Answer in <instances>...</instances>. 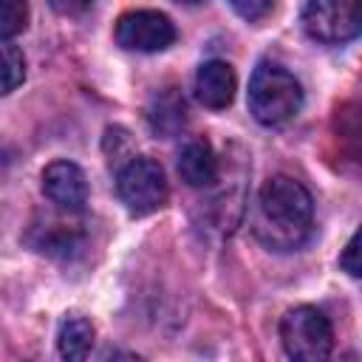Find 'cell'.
Masks as SVG:
<instances>
[{"instance_id": "6da1fadb", "label": "cell", "mask_w": 362, "mask_h": 362, "mask_svg": "<svg viewBox=\"0 0 362 362\" xmlns=\"http://www.w3.org/2000/svg\"><path fill=\"white\" fill-rule=\"evenodd\" d=\"M314 223V204L308 189L288 178H269L252 206V235L274 252H291L305 243Z\"/></svg>"}, {"instance_id": "7a4b0ae2", "label": "cell", "mask_w": 362, "mask_h": 362, "mask_svg": "<svg viewBox=\"0 0 362 362\" xmlns=\"http://www.w3.org/2000/svg\"><path fill=\"white\" fill-rule=\"evenodd\" d=\"M303 107V88L277 62H260L249 79V110L252 116L266 124L277 127L294 119Z\"/></svg>"}, {"instance_id": "3957f363", "label": "cell", "mask_w": 362, "mask_h": 362, "mask_svg": "<svg viewBox=\"0 0 362 362\" xmlns=\"http://www.w3.org/2000/svg\"><path fill=\"white\" fill-rule=\"evenodd\" d=\"M280 342L288 362H328L334 331L320 308L297 305L280 320Z\"/></svg>"}, {"instance_id": "277c9868", "label": "cell", "mask_w": 362, "mask_h": 362, "mask_svg": "<svg viewBox=\"0 0 362 362\" xmlns=\"http://www.w3.org/2000/svg\"><path fill=\"white\" fill-rule=\"evenodd\" d=\"M116 189H119L122 204L133 215H150V212L161 209L167 195H170L167 175H164L161 164L153 161V158H144V156L130 158L119 170Z\"/></svg>"}, {"instance_id": "5b68a950", "label": "cell", "mask_w": 362, "mask_h": 362, "mask_svg": "<svg viewBox=\"0 0 362 362\" xmlns=\"http://www.w3.org/2000/svg\"><path fill=\"white\" fill-rule=\"evenodd\" d=\"M303 28L317 42H348L362 34V0H314L303 8Z\"/></svg>"}, {"instance_id": "8992f818", "label": "cell", "mask_w": 362, "mask_h": 362, "mask_svg": "<svg viewBox=\"0 0 362 362\" xmlns=\"http://www.w3.org/2000/svg\"><path fill=\"white\" fill-rule=\"evenodd\" d=\"M116 42L127 51L156 54L175 42V25L167 14L153 8L124 11L116 23Z\"/></svg>"}, {"instance_id": "52a82bcc", "label": "cell", "mask_w": 362, "mask_h": 362, "mask_svg": "<svg viewBox=\"0 0 362 362\" xmlns=\"http://www.w3.org/2000/svg\"><path fill=\"white\" fill-rule=\"evenodd\" d=\"M42 192L62 212H82L88 204V178L74 161H51L42 170Z\"/></svg>"}, {"instance_id": "ba28073f", "label": "cell", "mask_w": 362, "mask_h": 362, "mask_svg": "<svg viewBox=\"0 0 362 362\" xmlns=\"http://www.w3.org/2000/svg\"><path fill=\"white\" fill-rule=\"evenodd\" d=\"M178 175L192 189H206L221 178V164L206 139H192L178 150Z\"/></svg>"}, {"instance_id": "9c48e42d", "label": "cell", "mask_w": 362, "mask_h": 362, "mask_svg": "<svg viewBox=\"0 0 362 362\" xmlns=\"http://www.w3.org/2000/svg\"><path fill=\"white\" fill-rule=\"evenodd\" d=\"M235 88H238L235 71L223 59H209L195 74V96L201 105H206L212 110L226 107L235 99Z\"/></svg>"}, {"instance_id": "30bf717a", "label": "cell", "mask_w": 362, "mask_h": 362, "mask_svg": "<svg viewBox=\"0 0 362 362\" xmlns=\"http://www.w3.org/2000/svg\"><path fill=\"white\" fill-rule=\"evenodd\" d=\"M147 122L156 136H178L187 124V102L178 88H161L147 105Z\"/></svg>"}, {"instance_id": "8fae6325", "label": "cell", "mask_w": 362, "mask_h": 362, "mask_svg": "<svg viewBox=\"0 0 362 362\" xmlns=\"http://www.w3.org/2000/svg\"><path fill=\"white\" fill-rule=\"evenodd\" d=\"M57 348L65 362H85L90 348H93V325L82 314H68L59 322L57 334Z\"/></svg>"}, {"instance_id": "7c38bea8", "label": "cell", "mask_w": 362, "mask_h": 362, "mask_svg": "<svg viewBox=\"0 0 362 362\" xmlns=\"http://www.w3.org/2000/svg\"><path fill=\"white\" fill-rule=\"evenodd\" d=\"M334 136L339 141V150L362 164V105H342L334 113Z\"/></svg>"}, {"instance_id": "4fadbf2b", "label": "cell", "mask_w": 362, "mask_h": 362, "mask_svg": "<svg viewBox=\"0 0 362 362\" xmlns=\"http://www.w3.org/2000/svg\"><path fill=\"white\" fill-rule=\"evenodd\" d=\"M25 79V57L14 42H3V93H11Z\"/></svg>"}, {"instance_id": "5bb4252c", "label": "cell", "mask_w": 362, "mask_h": 362, "mask_svg": "<svg viewBox=\"0 0 362 362\" xmlns=\"http://www.w3.org/2000/svg\"><path fill=\"white\" fill-rule=\"evenodd\" d=\"M28 25V6L20 0H6L0 8V37L3 42H11L14 34H20Z\"/></svg>"}, {"instance_id": "9a60e30c", "label": "cell", "mask_w": 362, "mask_h": 362, "mask_svg": "<svg viewBox=\"0 0 362 362\" xmlns=\"http://www.w3.org/2000/svg\"><path fill=\"white\" fill-rule=\"evenodd\" d=\"M339 266L342 272H348L351 277H362V229L351 235V240L345 243L342 255H339Z\"/></svg>"}, {"instance_id": "2e32d148", "label": "cell", "mask_w": 362, "mask_h": 362, "mask_svg": "<svg viewBox=\"0 0 362 362\" xmlns=\"http://www.w3.org/2000/svg\"><path fill=\"white\" fill-rule=\"evenodd\" d=\"M232 8L243 17V20H249V23H255V20H260V17H266L274 6L272 3H266V0H249V3H243V0H235L232 3Z\"/></svg>"}, {"instance_id": "e0dca14e", "label": "cell", "mask_w": 362, "mask_h": 362, "mask_svg": "<svg viewBox=\"0 0 362 362\" xmlns=\"http://www.w3.org/2000/svg\"><path fill=\"white\" fill-rule=\"evenodd\" d=\"M105 362H144V359L136 356V354H130V351H116V354H110Z\"/></svg>"}]
</instances>
